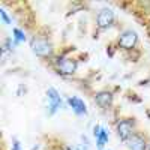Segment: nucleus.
Masks as SVG:
<instances>
[{
  "mask_svg": "<svg viewBox=\"0 0 150 150\" xmlns=\"http://www.w3.org/2000/svg\"><path fill=\"white\" fill-rule=\"evenodd\" d=\"M114 20H116V15H114V12H112V9L102 8L96 15V26H98L99 30H107L114 24Z\"/></svg>",
  "mask_w": 150,
  "mask_h": 150,
  "instance_id": "nucleus-5",
  "label": "nucleus"
},
{
  "mask_svg": "<svg viewBox=\"0 0 150 150\" xmlns=\"http://www.w3.org/2000/svg\"><path fill=\"white\" fill-rule=\"evenodd\" d=\"M126 146H128L129 150H147L149 149V141L146 140L144 135H141L140 132H135L126 141Z\"/></svg>",
  "mask_w": 150,
  "mask_h": 150,
  "instance_id": "nucleus-7",
  "label": "nucleus"
},
{
  "mask_svg": "<svg viewBox=\"0 0 150 150\" xmlns=\"http://www.w3.org/2000/svg\"><path fill=\"white\" fill-rule=\"evenodd\" d=\"M0 17H2V20H3L6 24H11V23H12L11 18L8 17V14H6V11H5V9H0Z\"/></svg>",
  "mask_w": 150,
  "mask_h": 150,
  "instance_id": "nucleus-12",
  "label": "nucleus"
},
{
  "mask_svg": "<svg viewBox=\"0 0 150 150\" xmlns=\"http://www.w3.org/2000/svg\"><path fill=\"white\" fill-rule=\"evenodd\" d=\"M117 45L122 50L131 51V50H134L137 45H138V33H137L135 30H132V29L123 30L117 38Z\"/></svg>",
  "mask_w": 150,
  "mask_h": 150,
  "instance_id": "nucleus-4",
  "label": "nucleus"
},
{
  "mask_svg": "<svg viewBox=\"0 0 150 150\" xmlns=\"http://www.w3.org/2000/svg\"><path fill=\"white\" fill-rule=\"evenodd\" d=\"M47 114L48 116H53L54 112L59 111V108L62 107V96L59 95V92L54 89V87H48L47 89Z\"/></svg>",
  "mask_w": 150,
  "mask_h": 150,
  "instance_id": "nucleus-6",
  "label": "nucleus"
},
{
  "mask_svg": "<svg viewBox=\"0 0 150 150\" xmlns=\"http://www.w3.org/2000/svg\"><path fill=\"white\" fill-rule=\"evenodd\" d=\"M30 48L32 51L41 59H51L54 56V47L48 38L44 36H32L30 39Z\"/></svg>",
  "mask_w": 150,
  "mask_h": 150,
  "instance_id": "nucleus-1",
  "label": "nucleus"
},
{
  "mask_svg": "<svg viewBox=\"0 0 150 150\" xmlns=\"http://www.w3.org/2000/svg\"><path fill=\"white\" fill-rule=\"evenodd\" d=\"M12 150H23V149H21V144H20V141H18L17 138L12 140Z\"/></svg>",
  "mask_w": 150,
  "mask_h": 150,
  "instance_id": "nucleus-14",
  "label": "nucleus"
},
{
  "mask_svg": "<svg viewBox=\"0 0 150 150\" xmlns=\"http://www.w3.org/2000/svg\"><path fill=\"white\" fill-rule=\"evenodd\" d=\"M147 150H150V141H149V149H147Z\"/></svg>",
  "mask_w": 150,
  "mask_h": 150,
  "instance_id": "nucleus-15",
  "label": "nucleus"
},
{
  "mask_svg": "<svg viewBox=\"0 0 150 150\" xmlns=\"http://www.w3.org/2000/svg\"><path fill=\"white\" fill-rule=\"evenodd\" d=\"M56 65V71L57 74L63 75V77H71L77 72L78 69V62L74 57H66V56H60L57 57V60L54 62Z\"/></svg>",
  "mask_w": 150,
  "mask_h": 150,
  "instance_id": "nucleus-3",
  "label": "nucleus"
},
{
  "mask_svg": "<svg viewBox=\"0 0 150 150\" xmlns=\"http://www.w3.org/2000/svg\"><path fill=\"white\" fill-rule=\"evenodd\" d=\"M112 101H114V96L110 90H99L95 93V102L104 110H108L112 105Z\"/></svg>",
  "mask_w": 150,
  "mask_h": 150,
  "instance_id": "nucleus-8",
  "label": "nucleus"
},
{
  "mask_svg": "<svg viewBox=\"0 0 150 150\" xmlns=\"http://www.w3.org/2000/svg\"><path fill=\"white\" fill-rule=\"evenodd\" d=\"M108 138H110V134H108V131H107V128H101V132H99V135L96 137V147L101 150V149H104V146L108 143Z\"/></svg>",
  "mask_w": 150,
  "mask_h": 150,
  "instance_id": "nucleus-10",
  "label": "nucleus"
},
{
  "mask_svg": "<svg viewBox=\"0 0 150 150\" xmlns=\"http://www.w3.org/2000/svg\"><path fill=\"white\" fill-rule=\"evenodd\" d=\"M135 132H137V122L132 117L120 119L116 123V134H117L119 138L122 141H125V143H126Z\"/></svg>",
  "mask_w": 150,
  "mask_h": 150,
  "instance_id": "nucleus-2",
  "label": "nucleus"
},
{
  "mask_svg": "<svg viewBox=\"0 0 150 150\" xmlns=\"http://www.w3.org/2000/svg\"><path fill=\"white\" fill-rule=\"evenodd\" d=\"M89 147H86V146H66V150H87Z\"/></svg>",
  "mask_w": 150,
  "mask_h": 150,
  "instance_id": "nucleus-13",
  "label": "nucleus"
},
{
  "mask_svg": "<svg viewBox=\"0 0 150 150\" xmlns=\"http://www.w3.org/2000/svg\"><path fill=\"white\" fill-rule=\"evenodd\" d=\"M12 38H14V41L18 44V42H26L27 41V36H26V33H24L21 29H18V27H14L12 29Z\"/></svg>",
  "mask_w": 150,
  "mask_h": 150,
  "instance_id": "nucleus-11",
  "label": "nucleus"
},
{
  "mask_svg": "<svg viewBox=\"0 0 150 150\" xmlns=\"http://www.w3.org/2000/svg\"><path fill=\"white\" fill-rule=\"evenodd\" d=\"M68 104L72 108V111L75 112L77 116H86L87 114V105L83 101L81 98L78 96H69L68 98Z\"/></svg>",
  "mask_w": 150,
  "mask_h": 150,
  "instance_id": "nucleus-9",
  "label": "nucleus"
}]
</instances>
